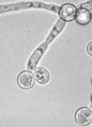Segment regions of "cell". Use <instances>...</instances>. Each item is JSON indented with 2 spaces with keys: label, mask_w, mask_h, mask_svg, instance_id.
<instances>
[{
  "label": "cell",
  "mask_w": 92,
  "mask_h": 127,
  "mask_svg": "<svg viewBox=\"0 0 92 127\" xmlns=\"http://www.w3.org/2000/svg\"></svg>",
  "instance_id": "30bf717a"
},
{
  "label": "cell",
  "mask_w": 92,
  "mask_h": 127,
  "mask_svg": "<svg viewBox=\"0 0 92 127\" xmlns=\"http://www.w3.org/2000/svg\"><path fill=\"white\" fill-rule=\"evenodd\" d=\"M91 102H92V105L91 106V110H92V96H91Z\"/></svg>",
  "instance_id": "9c48e42d"
},
{
  "label": "cell",
  "mask_w": 92,
  "mask_h": 127,
  "mask_svg": "<svg viewBox=\"0 0 92 127\" xmlns=\"http://www.w3.org/2000/svg\"><path fill=\"white\" fill-rule=\"evenodd\" d=\"M76 122L81 126H86L92 122V112L88 107L79 108L75 113Z\"/></svg>",
  "instance_id": "277c9868"
},
{
  "label": "cell",
  "mask_w": 92,
  "mask_h": 127,
  "mask_svg": "<svg viewBox=\"0 0 92 127\" xmlns=\"http://www.w3.org/2000/svg\"><path fill=\"white\" fill-rule=\"evenodd\" d=\"M87 52L90 56L92 57V41L90 42L87 47Z\"/></svg>",
  "instance_id": "ba28073f"
},
{
  "label": "cell",
  "mask_w": 92,
  "mask_h": 127,
  "mask_svg": "<svg viewBox=\"0 0 92 127\" xmlns=\"http://www.w3.org/2000/svg\"><path fill=\"white\" fill-rule=\"evenodd\" d=\"M65 24H66V22L62 20L61 19H59L58 20L57 23L55 25L51 32L49 33L47 38L46 39L45 42H44L42 45H40L30 57L27 65L28 69L32 70L36 68V65L38 64L43 53L45 52L46 49H47L48 44L51 43L55 38V37L61 32L63 27H65Z\"/></svg>",
  "instance_id": "6da1fadb"
},
{
  "label": "cell",
  "mask_w": 92,
  "mask_h": 127,
  "mask_svg": "<svg viewBox=\"0 0 92 127\" xmlns=\"http://www.w3.org/2000/svg\"><path fill=\"white\" fill-rule=\"evenodd\" d=\"M81 8H84L87 9L88 10H92V1H90L88 2H86L81 3L78 5L77 6V9H78Z\"/></svg>",
  "instance_id": "52a82bcc"
},
{
  "label": "cell",
  "mask_w": 92,
  "mask_h": 127,
  "mask_svg": "<svg viewBox=\"0 0 92 127\" xmlns=\"http://www.w3.org/2000/svg\"><path fill=\"white\" fill-rule=\"evenodd\" d=\"M34 76L31 72L24 70L21 72L17 77V83L20 88L24 90L31 89L35 84Z\"/></svg>",
  "instance_id": "3957f363"
},
{
  "label": "cell",
  "mask_w": 92,
  "mask_h": 127,
  "mask_svg": "<svg viewBox=\"0 0 92 127\" xmlns=\"http://www.w3.org/2000/svg\"><path fill=\"white\" fill-rule=\"evenodd\" d=\"M92 19V14L89 10L84 8L77 9V15L75 17V21L78 24L85 26L89 24Z\"/></svg>",
  "instance_id": "8992f818"
},
{
  "label": "cell",
  "mask_w": 92,
  "mask_h": 127,
  "mask_svg": "<svg viewBox=\"0 0 92 127\" xmlns=\"http://www.w3.org/2000/svg\"><path fill=\"white\" fill-rule=\"evenodd\" d=\"M33 76L35 80L40 84L47 83L50 79L48 71L43 67H36L33 70Z\"/></svg>",
  "instance_id": "5b68a950"
},
{
  "label": "cell",
  "mask_w": 92,
  "mask_h": 127,
  "mask_svg": "<svg viewBox=\"0 0 92 127\" xmlns=\"http://www.w3.org/2000/svg\"><path fill=\"white\" fill-rule=\"evenodd\" d=\"M59 16L62 20L65 22H71L75 19L77 9L71 3H65L60 7Z\"/></svg>",
  "instance_id": "7a4b0ae2"
}]
</instances>
